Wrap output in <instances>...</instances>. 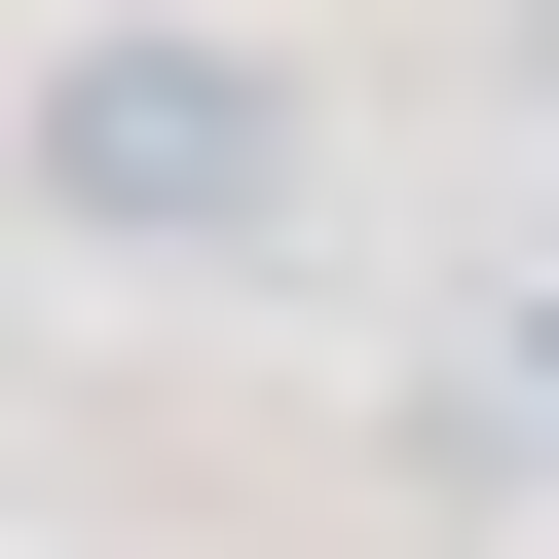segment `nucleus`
Instances as JSON below:
<instances>
[{"mask_svg":"<svg viewBox=\"0 0 559 559\" xmlns=\"http://www.w3.org/2000/svg\"><path fill=\"white\" fill-rule=\"evenodd\" d=\"M299 38H187V0H112V38H38V112H0V187H38L75 261H299Z\"/></svg>","mask_w":559,"mask_h":559,"instance_id":"nucleus-1","label":"nucleus"},{"mask_svg":"<svg viewBox=\"0 0 559 559\" xmlns=\"http://www.w3.org/2000/svg\"><path fill=\"white\" fill-rule=\"evenodd\" d=\"M522 75H559V0H522Z\"/></svg>","mask_w":559,"mask_h":559,"instance_id":"nucleus-2","label":"nucleus"}]
</instances>
